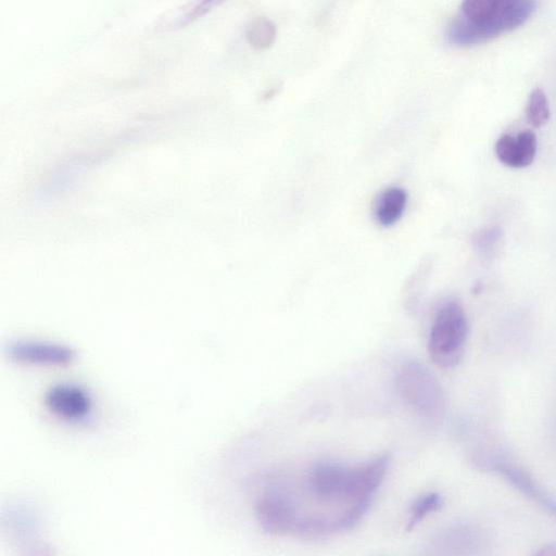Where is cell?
Instances as JSON below:
<instances>
[{
	"mask_svg": "<svg viewBox=\"0 0 556 556\" xmlns=\"http://www.w3.org/2000/svg\"><path fill=\"white\" fill-rule=\"evenodd\" d=\"M389 455H380L363 465L346 467L331 462L314 465L305 476L304 486L319 505H338L357 525L368 510L390 466Z\"/></svg>",
	"mask_w": 556,
	"mask_h": 556,
	"instance_id": "1",
	"label": "cell"
},
{
	"mask_svg": "<svg viewBox=\"0 0 556 556\" xmlns=\"http://www.w3.org/2000/svg\"><path fill=\"white\" fill-rule=\"evenodd\" d=\"M527 0H467L447 26V40L458 47L482 43L525 24L535 10Z\"/></svg>",
	"mask_w": 556,
	"mask_h": 556,
	"instance_id": "2",
	"label": "cell"
},
{
	"mask_svg": "<svg viewBox=\"0 0 556 556\" xmlns=\"http://www.w3.org/2000/svg\"><path fill=\"white\" fill-rule=\"evenodd\" d=\"M468 336V321L463 306L445 302L437 312L428 340L432 361L443 368L455 366L462 358Z\"/></svg>",
	"mask_w": 556,
	"mask_h": 556,
	"instance_id": "3",
	"label": "cell"
},
{
	"mask_svg": "<svg viewBox=\"0 0 556 556\" xmlns=\"http://www.w3.org/2000/svg\"><path fill=\"white\" fill-rule=\"evenodd\" d=\"M395 387L403 401L418 415L438 419L444 412V396L429 369L418 361L403 363L395 377Z\"/></svg>",
	"mask_w": 556,
	"mask_h": 556,
	"instance_id": "4",
	"label": "cell"
},
{
	"mask_svg": "<svg viewBox=\"0 0 556 556\" xmlns=\"http://www.w3.org/2000/svg\"><path fill=\"white\" fill-rule=\"evenodd\" d=\"M255 516L261 528L270 534L294 532L295 507L281 486H266L265 492L255 502Z\"/></svg>",
	"mask_w": 556,
	"mask_h": 556,
	"instance_id": "5",
	"label": "cell"
},
{
	"mask_svg": "<svg viewBox=\"0 0 556 556\" xmlns=\"http://www.w3.org/2000/svg\"><path fill=\"white\" fill-rule=\"evenodd\" d=\"M10 359L28 365L63 366L74 359L75 353L66 345L40 341L17 340L8 349Z\"/></svg>",
	"mask_w": 556,
	"mask_h": 556,
	"instance_id": "6",
	"label": "cell"
},
{
	"mask_svg": "<svg viewBox=\"0 0 556 556\" xmlns=\"http://www.w3.org/2000/svg\"><path fill=\"white\" fill-rule=\"evenodd\" d=\"M48 409L56 417L78 422L91 413L92 402L89 394L72 383H59L49 389L45 396Z\"/></svg>",
	"mask_w": 556,
	"mask_h": 556,
	"instance_id": "7",
	"label": "cell"
},
{
	"mask_svg": "<svg viewBox=\"0 0 556 556\" xmlns=\"http://www.w3.org/2000/svg\"><path fill=\"white\" fill-rule=\"evenodd\" d=\"M536 148V136L530 130H522L501 136L495 143V154L504 165L520 168L532 163Z\"/></svg>",
	"mask_w": 556,
	"mask_h": 556,
	"instance_id": "8",
	"label": "cell"
},
{
	"mask_svg": "<svg viewBox=\"0 0 556 556\" xmlns=\"http://www.w3.org/2000/svg\"><path fill=\"white\" fill-rule=\"evenodd\" d=\"M406 203L407 193L403 188L393 186L384 189L375 202L376 220L384 227L395 224L403 215Z\"/></svg>",
	"mask_w": 556,
	"mask_h": 556,
	"instance_id": "9",
	"label": "cell"
},
{
	"mask_svg": "<svg viewBox=\"0 0 556 556\" xmlns=\"http://www.w3.org/2000/svg\"><path fill=\"white\" fill-rule=\"evenodd\" d=\"M498 470L511 484L556 515V502L528 473L511 466H501Z\"/></svg>",
	"mask_w": 556,
	"mask_h": 556,
	"instance_id": "10",
	"label": "cell"
},
{
	"mask_svg": "<svg viewBox=\"0 0 556 556\" xmlns=\"http://www.w3.org/2000/svg\"><path fill=\"white\" fill-rule=\"evenodd\" d=\"M275 24L265 16L254 17L247 27V39L255 49H266L276 38Z\"/></svg>",
	"mask_w": 556,
	"mask_h": 556,
	"instance_id": "11",
	"label": "cell"
},
{
	"mask_svg": "<svg viewBox=\"0 0 556 556\" xmlns=\"http://www.w3.org/2000/svg\"><path fill=\"white\" fill-rule=\"evenodd\" d=\"M443 504L442 496L437 492H430L416 498L410 508L406 529L413 530L425 517L437 511Z\"/></svg>",
	"mask_w": 556,
	"mask_h": 556,
	"instance_id": "12",
	"label": "cell"
},
{
	"mask_svg": "<svg viewBox=\"0 0 556 556\" xmlns=\"http://www.w3.org/2000/svg\"><path fill=\"white\" fill-rule=\"evenodd\" d=\"M526 116L533 127L543 126L549 118V105L545 92L541 88L532 90L529 94Z\"/></svg>",
	"mask_w": 556,
	"mask_h": 556,
	"instance_id": "13",
	"label": "cell"
},
{
	"mask_svg": "<svg viewBox=\"0 0 556 556\" xmlns=\"http://www.w3.org/2000/svg\"><path fill=\"white\" fill-rule=\"evenodd\" d=\"M215 1H202V2H194L190 4L188 9H185L184 12L179 13L175 17H173L166 26L170 28L175 27H181L193 20L200 17L204 13L211 10L213 5H215Z\"/></svg>",
	"mask_w": 556,
	"mask_h": 556,
	"instance_id": "14",
	"label": "cell"
},
{
	"mask_svg": "<svg viewBox=\"0 0 556 556\" xmlns=\"http://www.w3.org/2000/svg\"><path fill=\"white\" fill-rule=\"evenodd\" d=\"M501 231L495 228H486L477 232L473 237L475 245L481 251H489L496 245Z\"/></svg>",
	"mask_w": 556,
	"mask_h": 556,
	"instance_id": "15",
	"label": "cell"
},
{
	"mask_svg": "<svg viewBox=\"0 0 556 556\" xmlns=\"http://www.w3.org/2000/svg\"><path fill=\"white\" fill-rule=\"evenodd\" d=\"M534 556H556V544H547L543 546Z\"/></svg>",
	"mask_w": 556,
	"mask_h": 556,
	"instance_id": "16",
	"label": "cell"
}]
</instances>
